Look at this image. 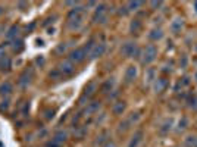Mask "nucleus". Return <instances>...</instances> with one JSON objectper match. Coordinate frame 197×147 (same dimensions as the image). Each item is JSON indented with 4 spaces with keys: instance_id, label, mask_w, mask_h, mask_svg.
Returning <instances> with one entry per match:
<instances>
[{
    "instance_id": "nucleus-14",
    "label": "nucleus",
    "mask_w": 197,
    "mask_h": 147,
    "mask_svg": "<svg viewBox=\"0 0 197 147\" xmlns=\"http://www.w3.org/2000/svg\"><path fill=\"white\" fill-rule=\"evenodd\" d=\"M184 28V19L183 18H175V19L171 22L169 25V29H171V33L172 34H179Z\"/></svg>"
},
{
    "instance_id": "nucleus-42",
    "label": "nucleus",
    "mask_w": 197,
    "mask_h": 147,
    "mask_svg": "<svg viewBox=\"0 0 197 147\" xmlns=\"http://www.w3.org/2000/svg\"><path fill=\"white\" fill-rule=\"evenodd\" d=\"M118 96H119V90H113L111 94H107V99H109V100H115Z\"/></svg>"
},
{
    "instance_id": "nucleus-50",
    "label": "nucleus",
    "mask_w": 197,
    "mask_h": 147,
    "mask_svg": "<svg viewBox=\"0 0 197 147\" xmlns=\"http://www.w3.org/2000/svg\"><path fill=\"white\" fill-rule=\"evenodd\" d=\"M193 8H194V12L197 13V2H194V3H193Z\"/></svg>"
},
{
    "instance_id": "nucleus-47",
    "label": "nucleus",
    "mask_w": 197,
    "mask_h": 147,
    "mask_svg": "<svg viewBox=\"0 0 197 147\" xmlns=\"http://www.w3.org/2000/svg\"><path fill=\"white\" fill-rule=\"evenodd\" d=\"M103 147H118V146H116V143L113 141V140H111V141H107V143H106V144H105Z\"/></svg>"
},
{
    "instance_id": "nucleus-27",
    "label": "nucleus",
    "mask_w": 197,
    "mask_h": 147,
    "mask_svg": "<svg viewBox=\"0 0 197 147\" xmlns=\"http://www.w3.org/2000/svg\"><path fill=\"white\" fill-rule=\"evenodd\" d=\"M188 118L187 116H181V119L178 121V125H177V132L179 134V132H184L185 129L188 128Z\"/></svg>"
},
{
    "instance_id": "nucleus-11",
    "label": "nucleus",
    "mask_w": 197,
    "mask_h": 147,
    "mask_svg": "<svg viewBox=\"0 0 197 147\" xmlns=\"http://www.w3.org/2000/svg\"><path fill=\"white\" fill-rule=\"evenodd\" d=\"M105 52H106V43H103V41L96 43V46L93 47L90 54H88V58L91 59V60H94V59H97V58H101V56L105 54Z\"/></svg>"
},
{
    "instance_id": "nucleus-5",
    "label": "nucleus",
    "mask_w": 197,
    "mask_h": 147,
    "mask_svg": "<svg viewBox=\"0 0 197 147\" xmlns=\"http://www.w3.org/2000/svg\"><path fill=\"white\" fill-rule=\"evenodd\" d=\"M138 46H137V41H132V40H128V41H125L122 46H121V54L124 56V58H132L134 59L135 53L138 52Z\"/></svg>"
},
{
    "instance_id": "nucleus-10",
    "label": "nucleus",
    "mask_w": 197,
    "mask_h": 147,
    "mask_svg": "<svg viewBox=\"0 0 197 147\" xmlns=\"http://www.w3.org/2000/svg\"><path fill=\"white\" fill-rule=\"evenodd\" d=\"M58 69L62 75H72L75 72V63H72L69 59H66V60H62L58 65Z\"/></svg>"
},
{
    "instance_id": "nucleus-6",
    "label": "nucleus",
    "mask_w": 197,
    "mask_h": 147,
    "mask_svg": "<svg viewBox=\"0 0 197 147\" xmlns=\"http://www.w3.org/2000/svg\"><path fill=\"white\" fill-rule=\"evenodd\" d=\"M87 56H88V52H87L86 49H84V46L82 47H77V49H74L71 53H69V60L72 62V63H81V62H84L87 59Z\"/></svg>"
},
{
    "instance_id": "nucleus-32",
    "label": "nucleus",
    "mask_w": 197,
    "mask_h": 147,
    "mask_svg": "<svg viewBox=\"0 0 197 147\" xmlns=\"http://www.w3.org/2000/svg\"><path fill=\"white\" fill-rule=\"evenodd\" d=\"M69 46H71V44H68V43H59L58 46H56V49H54V54H63L68 50Z\"/></svg>"
},
{
    "instance_id": "nucleus-29",
    "label": "nucleus",
    "mask_w": 197,
    "mask_h": 147,
    "mask_svg": "<svg viewBox=\"0 0 197 147\" xmlns=\"http://www.w3.org/2000/svg\"><path fill=\"white\" fill-rule=\"evenodd\" d=\"M128 119H130L131 125L134 127V125H137V124L140 122V119H141V112H140V110H135V112H131L130 115H128Z\"/></svg>"
},
{
    "instance_id": "nucleus-40",
    "label": "nucleus",
    "mask_w": 197,
    "mask_h": 147,
    "mask_svg": "<svg viewBox=\"0 0 197 147\" xmlns=\"http://www.w3.org/2000/svg\"><path fill=\"white\" fill-rule=\"evenodd\" d=\"M130 13V12H128V9H127V6H121V8H118V15H119V16H127V15Z\"/></svg>"
},
{
    "instance_id": "nucleus-46",
    "label": "nucleus",
    "mask_w": 197,
    "mask_h": 147,
    "mask_svg": "<svg viewBox=\"0 0 197 147\" xmlns=\"http://www.w3.org/2000/svg\"><path fill=\"white\" fill-rule=\"evenodd\" d=\"M63 5H65V6H72V8H75V6H78L80 3H78V2H65Z\"/></svg>"
},
{
    "instance_id": "nucleus-34",
    "label": "nucleus",
    "mask_w": 197,
    "mask_h": 147,
    "mask_svg": "<svg viewBox=\"0 0 197 147\" xmlns=\"http://www.w3.org/2000/svg\"><path fill=\"white\" fill-rule=\"evenodd\" d=\"M187 103H188V108L193 109V110H197V96H190L187 99Z\"/></svg>"
},
{
    "instance_id": "nucleus-48",
    "label": "nucleus",
    "mask_w": 197,
    "mask_h": 147,
    "mask_svg": "<svg viewBox=\"0 0 197 147\" xmlns=\"http://www.w3.org/2000/svg\"><path fill=\"white\" fill-rule=\"evenodd\" d=\"M18 8H21V9L24 10V8H28V3H25V2H19V3H18Z\"/></svg>"
},
{
    "instance_id": "nucleus-17",
    "label": "nucleus",
    "mask_w": 197,
    "mask_h": 147,
    "mask_svg": "<svg viewBox=\"0 0 197 147\" xmlns=\"http://www.w3.org/2000/svg\"><path fill=\"white\" fill-rule=\"evenodd\" d=\"M158 78V72H156V68H147L144 74V83L147 85H153L154 79Z\"/></svg>"
},
{
    "instance_id": "nucleus-51",
    "label": "nucleus",
    "mask_w": 197,
    "mask_h": 147,
    "mask_svg": "<svg viewBox=\"0 0 197 147\" xmlns=\"http://www.w3.org/2000/svg\"><path fill=\"white\" fill-rule=\"evenodd\" d=\"M47 34H54V29H53V28H50V29H49V33H47Z\"/></svg>"
},
{
    "instance_id": "nucleus-1",
    "label": "nucleus",
    "mask_w": 197,
    "mask_h": 147,
    "mask_svg": "<svg viewBox=\"0 0 197 147\" xmlns=\"http://www.w3.org/2000/svg\"><path fill=\"white\" fill-rule=\"evenodd\" d=\"M158 58V47L154 44H147L144 49H143V54H141V59H140V63L144 65V66H149L150 63H153Z\"/></svg>"
},
{
    "instance_id": "nucleus-33",
    "label": "nucleus",
    "mask_w": 197,
    "mask_h": 147,
    "mask_svg": "<svg viewBox=\"0 0 197 147\" xmlns=\"http://www.w3.org/2000/svg\"><path fill=\"white\" fill-rule=\"evenodd\" d=\"M9 108H10V100L8 97L3 99V100L0 102V113H6L9 110Z\"/></svg>"
},
{
    "instance_id": "nucleus-7",
    "label": "nucleus",
    "mask_w": 197,
    "mask_h": 147,
    "mask_svg": "<svg viewBox=\"0 0 197 147\" xmlns=\"http://www.w3.org/2000/svg\"><path fill=\"white\" fill-rule=\"evenodd\" d=\"M137 77H138V69H137V66H135V65H128L124 72V83L128 84V85H130V84H134Z\"/></svg>"
},
{
    "instance_id": "nucleus-39",
    "label": "nucleus",
    "mask_w": 197,
    "mask_h": 147,
    "mask_svg": "<svg viewBox=\"0 0 197 147\" xmlns=\"http://www.w3.org/2000/svg\"><path fill=\"white\" fill-rule=\"evenodd\" d=\"M190 77L188 75H185V77H183V79H179V84H181V87H188L190 85Z\"/></svg>"
},
{
    "instance_id": "nucleus-44",
    "label": "nucleus",
    "mask_w": 197,
    "mask_h": 147,
    "mask_svg": "<svg viewBox=\"0 0 197 147\" xmlns=\"http://www.w3.org/2000/svg\"><path fill=\"white\" fill-rule=\"evenodd\" d=\"M35 63L39 65L40 68H41V66H43V65L46 63V59H44L43 56H40V58H37V59H35Z\"/></svg>"
},
{
    "instance_id": "nucleus-8",
    "label": "nucleus",
    "mask_w": 197,
    "mask_h": 147,
    "mask_svg": "<svg viewBox=\"0 0 197 147\" xmlns=\"http://www.w3.org/2000/svg\"><path fill=\"white\" fill-rule=\"evenodd\" d=\"M101 109V102L99 100H93V102H88L87 103V106L84 108V110H82V116H91V115H94V113H97L99 110Z\"/></svg>"
},
{
    "instance_id": "nucleus-4",
    "label": "nucleus",
    "mask_w": 197,
    "mask_h": 147,
    "mask_svg": "<svg viewBox=\"0 0 197 147\" xmlns=\"http://www.w3.org/2000/svg\"><path fill=\"white\" fill-rule=\"evenodd\" d=\"M34 79V68H27L22 71V74L19 75L18 78V87L21 90H27V88L31 85Z\"/></svg>"
},
{
    "instance_id": "nucleus-16",
    "label": "nucleus",
    "mask_w": 197,
    "mask_h": 147,
    "mask_svg": "<svg viewBox=\"0 0 197 147\" xmlns=\"http://www.w3.org/2000/svg\"><path fill=\"white\" fill-rule=\"evenodd\" d=\"M115 87V78H107L105 83L100 85V93L101 94H111Z\"/></svg>"
},
{
    "instance_id": "nucleus-12",
    "label": "nucleus",
    "mask_w": 197,
    "mask_h": 147,
    "mask_svg": "<svg viewBox=\"0 0 197 147\" xmlns=\"http://www.w3.org/2000/svg\"><path fill=\"white\" fill-rule=\"evenodd\" d=\"M107 141H111V131H109V129H101V131L97 134L96 140H94V146L103 147Z\"/></svg>"
},
{
    "instance_id": "nucleus-23",
    "label": "nucleus",
    "mask_w": 197,
    "mask_h": 147,
    "mask_svg": "<svg viewBox=\"0 0 197 147\" xmlns=\"http://www.w3.org/2000/svg\"><path fill=\"white\" fill-rule=\"evenodd\" d=\"M12 69V59L6 54L0 59V72H9Z\"/></svg>"
},
{
    "instance_id": "nucleus-36",
    "label": "nucleus",
    "mask_w": 197,
    "mask_h": 147,
    "mask_svg": "<svg viewBox=\"0 0 197 147\" xmlns=\"http://www.w3.org/2000/svg\"><path fill=\"white\" fill-rule=\"evenodd\" d=\"M53 118H54V110H52V109H47V110L44 112V119H46V121H52Z\"/></svg>"
},
{
    "instance_id": "nucleus-15",
    "label": "nucleus",
    "mask_w": 197,
    "mask_h": 147,
    "mask_svg": "<svg viewBox=\"0 0 197 147\" xmlns=\"http://www.w3.org/2000/svg\"><path fill=\"white\" fill-rule=\"evenodd\" d=\"M125 109H127V103L124 102V100H116L113 104H112V113L113 115H116V116H119V115H122V113L125 112Z\"/></svg>"
},
{
    "instance_id": "nucleus-26",
    "label": "nucleus",
    "mask_w": 197,
    "mask_h": 147,
    "mask_svg": "<svg viewBox=\"0 0 197 147\" xmlns=\"http://www.w3.org/2000/svg\"><path fill=\"white\" fill-rule=\"evenodd\" d=\"M131 127H132V125H131L130 119H128V116H127L125 119H122V121H121V122L118 124V131L124 134V132L130 131V129H131Z\"/></svg>"
},
{
    "instance_id": "nucleus-3",
    "label": "nucleus",
    "mask_w": 197,
    "mask_h": 147,
    "mask_svg": "<svg viewBox=\"0 0 197 147\" xmlns=\"http://www.w3.org/2000/svg\"><path fill=\"white\" fill-rule=\"evenodd\" d=\"M107 5L106 3H100V5H97L96 10H94V15H93V24H106L107 22Z\"/></svg>"
},
{
    "instance_id": "nucleus-41",
    "label": "nucleus",
    "mask_w": 197,
    "mask_h": 147,
    "mask_svg": "<svg viewBox=\"0 0 197 147\" xmlns=\"http://www.w3.org/2000/svg\"><path fill=\"white\" fill-rule=\"evenodd\" d=\"M60 75H62V74L59 72V69H58V68H56V69H53L52 72L49 74V77H50V78H53V79H58L59 77H60Z\"/></svg>"
},
{
    "instance_id": "nucleus-28",
    "label": "nucleus",
    "mask_w": 197,
    "mask_h": 147,
    "mask_svg": "<svg viewBox=\"0 0 197 147\" xmlns=\"http://www.w3.org/2000/svg\"><path fill=\"white\" fill-rule=\"evenodd\" d=\"M125 6H127L128 12H137V10H140V8L144 6V2H128Z\"/></svg>"
},
{
    "instance_id": "nucleus-22",
    "label": "nucleus",
    "mask_w": 197,
    "mask_h": 147,
    "mask_svg": "<svg viewBox=\"0 0 197 147\" xmlns=\"http://www.w3.org/2000/svg\"><path fill=\"white\" fill-rule=\"evenodd\" d=\"M19 33H21V27L19 25H12L9 29H8V33H6V38L10 40V41H13L15 38H18L19 37Z\"/></svg>"
},
{
    "instance_id": "nucleus-37",
    "label": "nucleus",
    "mask_w": 197,
    "mask_h": 147,
    "mask_svg": "<svg viewBox=\"0 0 197 147\" xmlns=\"http://www.w3.org/2000/svg\"><path fill=\"white\" fill-rule=\"evenodd\" d=\"M8 47H9V41H8V43L0 44V59L3 58V56H6V50H8Z\"/></svg>"
},
{
    "instance_id": "nucleus-13",
    "label": "nucleus",
    "mask_w": 197,
    "mask_h": 147,
    "mask_svg": "<svg viewBox=\"0 0 197 147\" xmlns=\"http://www.w3.org/2000/svg\"><path fill=\"white\" fill-rule=\"evenodd\" d=\"M143 137H144V131L143 129H137V131L132 134L131 140L128 141V146L127 147H138L140 143L143 141Z\"/></svg>"
},
{
    "instance_id": "nucleus-18",
    "label": "nucleus",
    "mask_w": 197,
    "mask_h": 147,
    "mask_svg": "<svg viewBox=\"0 0 197 147\" xmlns=\"http://www.w3.org/2000/svg\"><path fill=\"white\" fill-rule=\"evenodd\" d=\"M56 141H59L60 144H65V143L69 140V132H68V129H58V131L53 134V137Z\"/></svg>"
},
{
    "instance_id": "nucleus-19",
    "label": "nucleus",
    "mask_w": 197,
    "mask_h": 147,
    "mask_svg": "<svg viewBox=\"0 0 197 147\" xmlns=\"http://www.w3.org/2000/svg\"><path fill=\"white\" fill-rule=\"evenodd\" d=\"M141 28H143V22H141V19L140 18H134V19L131 21L130 24V33L132 35H138L140 33H141Z\"/></svg>"
},
{
    "instance_id": "nucleus-25",
    "label": "nucleus",
    "mask_w": 197,
    "mask_h": 147,
    "mask_svg": "<svg viewBox=\"0 0 197 147\" xmlns=\"http://www.w3.org/2000/svg\"><path fill=\"white\" fill-rule=\"evenodd\" d=\"M87 127L86 125H78V127L74 128V138H77V140H82V138H86L87 135Z\"/></svg>"
},
{
    "instance_id": "nucleus-9",
    "label": "nucleus",
    "mask_w": 197,
    "mask_h": 147,
    "mask_svg": "<svg viewBox=\"0 0 197 147\" xmlns=\"http://www.w3.org/2000/svg\"><path fill=\"white\" fill-rule=\"evenodd\" d=\"M169 85V81L166 77H158V78L154 79V83H153V90H154V93L156 94H162L163 91H166V88H168Z\"/></svg>"
},
{
    "instance_id": "nucleus-45",
    "label": "nucleus",
    "mask_w": 197,
    "mask_h": 147,
    "mask_svg": "<svg viewBox=\"0 0 197 147\" xmlns=\"http://www.w3.org/2000/svg\"><path fill=\"white\" fill-rule=\"evenodd\" d=\"M29 110V104H28V102L25 103V106H24V110H22V113H21V115H22V116H27V112H28Z\"/></svg>"
},
{
    "instance_id": "nucleus-43",
    "label": "nucleus",
    "mask_w": 197,
    "mask_h": 147,
    "mask_svg": "<svg viewBox=\"0 0 197 147\" xmlns=\"http://www.w3.org/2000/svg\"><path fill=\"white\" fill-rule=\"evenodd\" d=\"M149 5H150V8H153V9L156 10L158 8H160V6H163V2H150Z\"/></svg>"
},
{
    "instance_id": "nucleus-21",
    "label": "nucleus",
    "mask_w": 197,
    "mask_h": 147,
    "mask_svg": "<svg viewBox=\"0 0 197 147\" xmlns=\"http://www.w3.org/2000/svg\"><path fill=\"white\" fill-rule=\"evenodd\" d=\"M12 91H13V85H12L10 81H5V83L0 84V96H2V97L6 99L8 96L12 94Z\"/></svg>"
},
{
    "instance_id": "nucleus-52",
    "label": "nucleus",
    "mask_w": 197,
    "mask_h": 147,
    "mask_svg": "<svg viewBox=\"0 0 197 147\" xmlns=\"http://www.w3.org/2000/svg\"><path fill=\"white\" fill-rule=\"evenodd\" d=\"M194 81H196V83H197V71H196V72H194Z\"/></svg>"
},
{
    "instance_id": "nucleus-35",
    "label": "nucleus",
    "mask_w": 197,
    "mask_h": 147,
    "mask_svg": "<svg viewBox=\"0 0 197 147\" xmlns=\"http://www.w3.org/2000/svg\"><path fill=\"white\" fill-rule=\"evenodd\" d=\"M46 147H63V144H60L59 141H56L54 138H50V140L46 143Z\"/></svg>"
},
{
    "instance_id": "nucleus-30",
    "label": "nucleus",
    "mask_w": 197,
    "mask_h": 147,
    "mask_svg": "<svg viewBox=\"0 0 197 147\" xmlns=\"http://www.w3.org/2000/svg\"><path fill=\"white\" fill-rule=\"evenodd\" d=\"M10 46H12V49H13L16 53H19L21 50L24 49V40L21 38V37H18V38H15L13 41H12Z\"/></svg>"
},
{
    "instance_id": "nucleus-31",
    "label": "nucleus",
    "mask_w": 197,
    "mask_h": 147,
    "mask_svg": "<svg viewBox=\"0 0 197 147\" xmlns=\"http://www.w3.org/2000/svg\"><path fill=\"white\" fill-rule=\"evenodd\" d=\"M184 147H197V135H187L184 138Z\"/></svg>"
},
{
    "instance_id": "nucleus-24",
    "label": "nucleus",
    "mask_w": 197,
    "mask_h": 147,
    "mask_svg": "<svg viewBox=\"0 0 197 147\" xmlns=\"http://www.w3.org/2000/svg\"><path fill=\"white\" fill-rule=\"evenodd\" d=\"M150 41H159V40L163 38V29L162 28H153L150 31L149 34H147Z\"/></svg>"
},
{
    "instance_id": "nucleus-20",
    "label": "nucleus",
    "mask_w": 197,
    "mask_h": 147,
    "mask_svg": "<svg viewBox=\"0 0 197 147\" xmlns=\"http://www.w3.org/2000/svg\"><path fill=\"white\" fill-rule=\"evenodd\" d=\"M172 127H174V119L172 118H169V119H166V121L160 125V128H159V134H160V135H168L169 132L172 131Z\"/></svg>"
},
{
    "instance_id": "nucleus-49",
    "label": "nucleus",
    "mask_w": 197,
    "mask_h": 147,
    "mask_svg": "<svg viewBox=\"0 0 197 147\" xmlns=\"http://www.w3.org/2000/svg\"><path fill=\"white\" fill-rule=\"evenodd\" d=\"M6 12V8L5 6H0V15H3Z\"/></svg>"
},
{
    "instance_id": "nucleus-2",
    "label": "nucleus",
    "mask_w": 197,
    "mask_h": 147,
    "mask_svg": "<svg viewBox=\"0 0 197 147\" xmlns=\"http://www.w3.org/2000/svg\"><path fill=\"white\" fill-rule=\"evenodd\" d=\"M97 90H99V84H97L96 79H91V81H88L87 83V85L84 87V91H82L81 97H80V100H78V103L80 104H86L84 102L88 103V100L94 96V94L97 93Z\"/></svg>"
},
{
    "instance_id": "nucleus-38",
    "label": "nucleus",
    "mask_w": 197,
    "mask_h": 147,
    "mask_svg": "<svg viewBox=\"0 0 197 147\" xmlns=\"http://www.w3.org/2000/svg\"><path fill=\"white\" fill-rule=\"evenodd\" d=\"M187 65H188V58L185 54H183V56L179 58V66L184 69V68H187Z\"/></svg>"
}]
</instances>
